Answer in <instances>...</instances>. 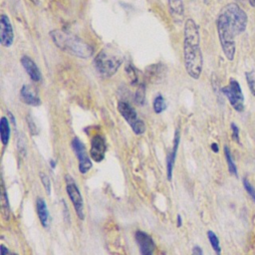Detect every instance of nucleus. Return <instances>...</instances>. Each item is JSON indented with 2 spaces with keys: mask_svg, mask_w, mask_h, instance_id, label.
<instances>
[{
  "mask_svg": "<svg viewBox=\"0 0 255 255\" xmlns=\"http://www.w3.org/2000/svg\"><path fill=\"white\" fill-rule=\"evenodd\" d=\"M107 150V145L105 138L100 135L96 134L91 139V148H90V154L92 159H94L97 162H101L105 158V153Z\"/></svg>",
  "mask_w": 255,
  "mask_h": 255,
  "instance_id": "obj_11",
  "label": "nucleus"
},
{
  "mask_svg": "<svg viewBox=\"0 0 255 255\" xmlns=\"http://www.w3.org/2000/svg\"><path fill=\"white\" fill-rule=\"evenodd\" d=\"M3 190H2V206L3 209L6 210V214L9 215V203H8V195L4 189V186H2Z\"/></svg>",
  "mask_w": 255,
  "mask_h": 255,
  "instance_id": "obj_28",
  "label": "nucleus"
},
{
  "mask_svg": "<svg viewBox=\"0 0 255 255\" xmlns=\"http://www.w3.org/2000/svg\"><path fill=\"white\" fill-rule=\"evenodd\" d=\"M123 63V57L111 48L102 49L94 59V66L98 73L106 78H110L117 73Z\"/></svg>",
  "mask_w": 255,
  "mask_h": 255,
  "instance_id": "obj_3",
  "label": "nucleus"
},
{
  "mask_svg": "<svg viewBox=\"0 0 255 255\" xmlns=\"http://www.w3.org/2000/svg\"><path fill=\"white\" fill-rule=\"evenodd\" d=\"M0 31H1V37H0L1 45L4 47H10L13 44L14 33H13V28H12L10 19L5 14H2L0 17Z\"/></svg>",
  "mask_w": 255,
  "mask_h": 255,
  "instance_id": "obj_12",
  "label": "nucleus"
},
{
  "mask_svg": "<svg viewBox=\"0 0 255 255\" xmlns=\"http://www.w3.org/2000/svg\"><path fill=\"white\" fill-rule=\"evenodd\" d=\"M227 19L234 34L237 36L245 31L247 26L246 13L235 3H229L224 6L221 12Z\"/></svg>",
  "mask_w": 255,
  "mask_h": 255,
  "instance_id": "obj_5",
  "label": "nucleus"
},
{
  "mask_svg": "<svg viewBox=\"0 0 255 255\" xmlns=\"http://www.w3.org/2000/svg\"><path fill=\"white\" fill-rule=\"evenodd\" d=\"M248 2L252 7H255V0H248Z\"/></svg>",
  "mask_w": 255,
  "mask_h": 255,
  "instance_id": "obj_36",
  "label": "nucleus"
},
{
  "mask_svg": "<svg viewBox=\"0 0 255 255\" xmlns=\"http://www.w3.org/2000/svg\"><path fill=\"white\" fill-rule=\"evenodd\" d=\"M245 76H246V80H247L249 90L252 93V95L255 96V72L254 71L247 72Z\"/></svg>",
  "mask_w": 255,
  "mask_h": 255,
  "instance_id": "obj_23",
  "label": "nucleus"
},
{
  "mask_svg": "<svg viewBox=\"0 0 255 255\" xmlns=\"http://www.w3.org/2000/svg\"><path fill=\"white\" fill-rule=\"evenodd\" d=\"M176 223H177V226L180 227L181 224H182V220H181V216L178 214L177 217H176Z\"/></svg>",
  "mask_w": 255,
  "mask_h": 255,
  "instance_id": "obj_33",
  "label": "nucleus"
},
{
  "mask_svg": "<svg viewBox=\"0 0 255 255\" xmlns=\"http://www.w3.org/2000/svg\"><path fill=\"white\" fill-rule=\"evenodd\" d=\"M10 133H11V130H10L9 121L5 117H2L0 120V137H1V142L3 143L4 146L9 143Z\"/></svg>",
  "mask_w": 255,
  "mask_h": 255,
  "instance_id": "obj_18",
  "label": "nucleus"
},
{
  "mask_svg": "<svg viewBox=\"0 0 255 255\" xmlns=\"http://www.w3.org/2000/svg\"><path fill=\"white\" fill-rule=\"evenodd\" d=\"M66 190L68 193V196L70 200L73 203L74 209L77 213V216L81 219L84 220L85 218V212H84V200L83 196L80 192L79 187L77 186L75 180L69 175H66Z\"/></svg>",
  "mask_w": 255,
  "mask_h": 255,
  "instance_id": "obj_8",
  "label": "nucleus"
},
{
  "mask_svg": "<svg viewBox=\"0 0 255 255\" xmlns=\"http://www.w3.org/2000/svg\"><path fill=\"white\" fill-rule=\"evenodd\" d=\"M224 154H225V158H226V162H227V166H228V170L231 174L233 175H237V168L236 165L232 159L230 150L228 148V146H224Z\"/></svg>",
  "mask_w": 255,
  "mask_h": 255,
  "instance_id": "obj_21",
  "label": "nucleus"
},
{
  "mask_svg": "<svg viewBox=\"0 0 255 255\" xmlns=\"http://www.w3.org/2000/svg\"><path fill=\"white\" fill-rule=\"evenodd\" d=\"M50 36L57 47L71 55L83 59L93 55L92 46L74 34L63 30H53Z\"/></svg>",
  "mask_w": 255,
  "mask_h": 255,
  "instance_id": "obj_2",
  "label": "nucleus"
},
{
  "mask_svg": "<svg viewBox=\"0 0 255 255\" xmlns=\"http://www.w3.org/2000/svg\"><path fill=\"white\" fill-rule=\"evenodd\" d=\"M8 116H9V117H10V121H11V122H12V123H13V125H15V121H14V120H15V119H14V117H13V115H12V114H11V113H10V112H9V113H8Z\"/></svg>",
  "mask_w": 255,
  "mask_h": 255,
  "instance_id": "obj_35",
  "label": "nucleus"
},
{
  "mask_svg": "<svg viewBox=\"0 0 255 255\" xmlns=\"http://www.w3.org/2000/svg\"><path fill=\"white\" fill-rule=\"evenodd\" d=\"M135 241L138 245L140 255H153L155 244L152 240V237L145 233L144 231L137 230L134 234Z\"/></svg>",
  "mask_w": 255,
  "mask_h": 255,
  "instance_id": "obj_10",
  "label": "nucleus"
},
{
  "mask_svg": "<svg viewBox=\"0 0 255 255\" xmlns=\"http://www.w3.org/2000/svg\"><path fill=\"white\" fill-rule=\"evenodd\" d=\"M231 130H232V137H233V139L237 143H240V140H239V128H238V127L234 123L231 124Z\"/></svg>",
  "mask_w": 255,
  "mask_h": 255,
  "instance_id": "obj_29",
  "label": "nucleus"
},
{
  "mask_svg": "<svg viewBox=\"0 0 255 255\" xmlns=\"http://www.w3.org/2000/svg\"><path fill=\"white\" fill-rule=\"evenodd\" d=\"M39 175H40L41 182L43 183V186H44L47 194H50L51 193V182H50L48 175H46L44 172H40Z\"/></svg>",
  "mask_w": 255,
  "mask_h": 255,
  "instance_id": "obj_24",
  "label": "nucleus"
},
{
  "mask_svg": "<svg viewBox=\"0 0 255 255\" xmlns=\"http://www.w3.org/2000/svg\"><path fill=\"white\" fill-rule=\"evenodd\" d=\"M118 111L123 116L125 121L130 126L132 131L139 135L145 131L144 123L138 118L135 110L128 103L121 101L118 103Z\"/></svg>",
  "mask_w": 255,
  "mask_h": 255,
  "instance_id": "obj_6",
  "label": "nucleus"
},
{
  "mask_svg": "<svg viewBox=\"0 0 255 255\" xmlns=\"http://www.w3.org/2000/svg\"><path fill=\"white\" fill-rule=\"evenodd\" d=\"M168 7L172 15L182 16L184 12V7L182 0H168Z\"/></svg>",
  "mask_w": 255,
  "mask_h": 255,
  "instance_id": "obj_19",
  "label": "nucleus"
},
{
  "mask_svg": "<svg viewBox=\"0 0 255 255\" xmlns=\"http://www.w3.org/2000/svg\"><path fill=\"white\" fill-rule=\"evenodd\" d=\"M217 33L225 57L228 60L232 61L235 55L234 38L236 35L234 34L232 28L230 27L226 17L222 13H219L217 18Z\"/></svg>",
  "mask_w": 255,
  "mask_h": 255,
  "instance_id": "obj_4",
  "label": "nucleus"
},
{
  "mask_svg": "<svg viewBox=\"0 0 255 255\" xmlns=\"http://www.w3.org/2000/svg\"><path fill=\"white\" fill-rule=\"evenodd\" d=\"M191 255H203V251H202V249H201L199 246L195 245V246L193 247V249H192Z\"/></svg>",
  "mask_w": 255,
  "mask_h": 255,
  "instance_id": "obj_30",
  "label": "nucleus"
},
{
  "mask_svg": "<svg viewBox=\"0 0 255 255\" xmlns=\"http://www.w3.org/2000/svg\"><path fill=\"white\" fill-rule=\"evenodd\" d=\"M221 91L228 99L232 108L241 113L244 109V97L239 83L234 79H230L229 84L223 87Z\"/></svg>",
  "mask_w": 255,
  "mask_h": 255,
  "instance_id": "obj_7",
  "label": "nucleus"
},
{
  "mask_svg": "<svg viewBox=\"0 0 255 255\" xmlns=\"http://www.w3.org/2000/svg\"><path fill=\"white\" fill-rule=\"evenodd\" d=\"M134 101L138 105H143V103H144V89L142 87H139L138 90L136 91L135 96H134Z\"/></svg>",
  "mask_w": 255,
  "mask_h": 255,
  "instance_id": "obj_26",
  "label": "nucleus"
},
{
  "mask_svg": "<svg viewBox=\"0 0 255 255\" xmlns=\"http://www.w3.org/2000/svg\"><path fill=\"white\" fill-rule=\"evenodd\" d=\"M153 111L156 114L162 113L166 109V104L164 101V98L161 95H157L153 100Z\"/></svg>",
  "mask_w": 255,
  "mask_h": 255,
  "instance_id": "obj_22",
  "label": "nucleus"
},
{
  "mask_svg": "<svg viewBox=\"0 0 255 255\" xmlns=\"http://www.w3.org/2000/svg\"><path fill=\"white\" fill-rule=\"evenodd\" d=\"M72 148L75 151V154L78 157L79 160V170L81 173L85 174L87 173L93 166L92 160L89 157L87 150H86V146L84 145V143L82 142L81 139H79L78 137H75L72 142Z\"/></svg>",
  "mask_w": 255,
  "mask_h": 255,
  "instance_id": "obj_9",
  "label": "nucleus"
},
{
  "mask_svg": "<svg viewBox=\"0 0 255 255\" xmlns=\"http://www.w3.org/2000/svg\"><path fill=\"white\" fill-rule=\"evenodd\" d=\"M207 237H208V240L211 244V247L213 248L216 255H221V248H220V245H219V239H218L217 235L213 231L208 230L207 231Z\"/></svg>",
  "mask_w": 255,
  "mask_h": 255,
  "instance_id": "obj_20",
  "label": "nucleus"
},
{
  "mask_svg": "<svg viewBox=\"0 0 255 255\" xmlns=\"http://www.w3.org/2000/svg\"><path fill=\"white\" fill-rule=\"evenodd\" d=\"M50 165H51V167H52L53 169L56 167V161H55V159H50Z\"/></svg>",
  "mask_w": 255,
  "mask_h": 255,
  "instance_id": "obj_34",
  "label": "nucleus"
},
{
  "mask_svg": "<svg viewBox=\"0 0 255 255\" xmlns=\"http://www.w3.org/2000/svg\"><path fill=\"white\" fill-rule=\"evenodd\" d=\"M179 139H180L179 130L176 129V131L174 133L172 149L166 156V177L168 180H171V178H172V171H173L175 157H176V153H177V149H178V145H179Z\"/></svg>",
  "mask_w": 255,
  "mask_h": 255,
  "instance_id": "obj_13",
  "label": "nucleus"
},
{
  "mask_svg": "<svg viewBox=\"0 0 255 255\" xmlns=\"http://www.w3.org/2000/svg\"><path fill=\"white\" fill-rule=\"evenodd\" d=\"M27 124H28V127H29V129H30V132L33 134V135H37L39 133V130H38V128L37 126L35 125L33 119L28 116L27 117Z\"/></svg>",
  "mask_w": 255,
  "mask_h": 255,
  "instance_id": "obj_27",
  "label": "nucleus"
},
{
  "mask_svg": "<svg viewBox=\"0 0 255 255\" xmlns=\"http://www.w3.org/2000/svg\"><path fill=\"white\" fill-rule=\"evenodd\" d=\"M20 97H21V100L29 106L37 107L41 105V100L38 97L37 93L28 85L22 86L20 91Z\"/></svg>",
  "mask_w": 255,
  "mask_h": 255,
  "instance_id": "obj_15",
  "label": "nucleus"
},
{
  "mask_svg": "<svg viewBox=\"0 0 255 255\" xmlns=\"http://www.w3.org/2000/svg\"><path fill=\"white\" fill-rule=\"evenodd\" d=\"M165 69L161 64L148 66L145 70V78L150 83H158L164 76Z\"/></svg>",
  "mask_w": 255,
  "mask_h": 255,
  "instance_id": "obj_16",
  "label": "nucleus"
},
{
  "mask_svg": "<svg viewBox=\"0 0 255 255\" xmlns=\"http://www.w3.org/2000/svg\"><path fill=\"white\" fill-rule=\"evenodd\" d=\"M243 186L247 191V193L251 196V199H253V201L255 202V189L251 185V183L247 180V178H243Z\"/></svg>",
  "mask_w": 255,
  "mask_h": 255,
  "instance_id": "obj_25",
  "label": "nucleus"
},
{
  "mask_svg": "<svg viewBox=\"0 0 255 255\" xmlns=\"http://www.w3.org/2000/svg\"><path fill=\"white\" fill-rule=\"evenodd\" d=\"M183 58L187 74L195 80L199 79L202 72L203 59L200 49L199 29L192 19H187L184 24Z\"/></svg>",
  "mask_w": 255,
  "mask_h": 255,
  "instance_id": "obj_1",
  "label": "nucleus"
},
{
  "mask_svg": "<svg viewBox=\"0 0 255 255\" xmlns=\"http://www.w3.org/2000/svg\"><path fill=\"white\" fill-rule=\"evenodd\" d=\"M36 206H37L38 217H39V220H40L42 226L43 227H47L48 226V222H49V211H48L47 204H46L45 200L42 197H39L37 199Z\"/></svg>",
  "mask_w": 255,
  "mask_h": 255,
  "instance_id": "obj_17",
  "label": "nucleus"
},
{
  "mask_svg": "<svg viewBox=\"0 0 255 255\" xmlns=\"http://www.w3.org/2000/svg\"><path fill=\"white\" fill-rule=\"evenodd\" d=\"M20 61H21L22 67L25 69L26 73L31 78V80L34 82H39L41 80L42 76H41V72H40L38 66L36 65V63L27 55H23Z\"/></svg>",
  "mask_w": 255,
  "mask_h": 255,
  "instance_id": "obj_14",
  "label": "nucleus"
},
{
  "mask_svg": "<svg viewBox=\"0 0 255 255\" xmlns=\"http://www.w3.org/2000/svg\"><path fill=\"white\" fill-rule=\"evenodd\" d=\"M8 253H9L8 249L4 245H1V255H7Z\"/></svg>",
  "mask_w": 255,
  "mask_h": 255,
  "instance_id": "obj_32",
  "label": "nucleus"
},
{
  "mask_svg": "<svg viewBox=\"0 0 255 255\" xmlns=\"http://www.w3.org/2000/svg\"><path fill=\"white\" fill-rule=\"evenodd\" d=\"M211 149H212L214 152H218V150H219L218 144H217L216 142H213V143H211Z\"/></svg>",
  "mask_w": 255,
  "mask_h": 255,
  "instance_id": "obj_31",
  "label": "nucleus"
}]
</instances>
